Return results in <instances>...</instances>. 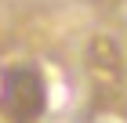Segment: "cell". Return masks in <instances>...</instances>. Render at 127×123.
Listing matches in <instances>:
<instances>
[{"mask_svg":"<svg viewBox=\"0 0 127 123\" xmlns=\"http://www.w3.org/2000/svg\"><path fill=\"white\" fill-rule=\"evenodd\" d=\"M87 83L98 109H116L127 94V65L116 40L95 36L87 44Z\"/></svg>","mask_w":127,"mask_h":123,"instance_id":"6da1fadb","label":"cell"},{"mask_svg":"<svg viewBox=\"0 0 127 123\" xmlns=\"http://www.w3.org/2000/svg\"><path fill=\"white\" fill-rule=\"evenodd\" d=\"M47 109V87L33 65H11L0 76V116L7 123H36Z\"/></svg>","mask_w":127,"mask_h":123,"instance_id":"7a4b0ae2","label":"cell"}]
</instances>
